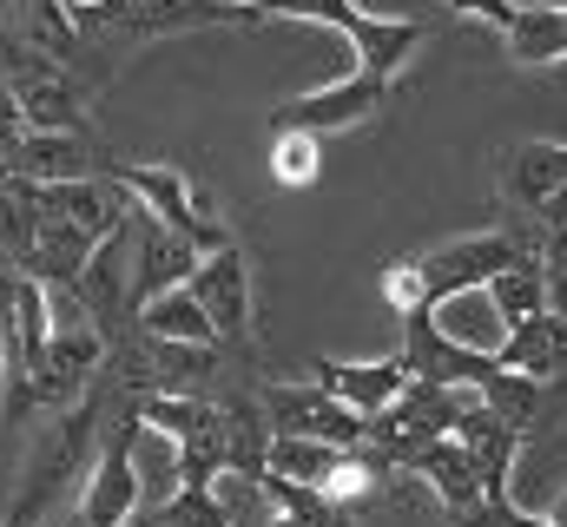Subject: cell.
<instances>
[{"instance_id": "obj_1", "label": "cell", "mask_w": 567, "mask_h": 527, "mask_svg": "<svg viewBox=\"0 0 567 527\" xmlns=\"http://www.w3.org/2000/svg\"><path fill=\"white\" fill-rule=\"evenodd\" d=\"M106 402H113V390L100 383L80 409L53 415V422L33 435L27 468H20V495H13V515H7L13 527H40L53 515V502L73 488V475L93 468V455H100V409H106Z\"/></svg>"}, {"instance_id": "obj_2", "label": "cell", "mask_w": 567, "mask_h": 527, "mask_svg": "<svg viewBox=\"0 0 567 527\" xmlns=\"http://www.w3.org/2000/svg\"><path fill=\"white\" fill-rule=\"evenodd\" d=\"M265 20H323L357 46V66L377 80H396L410 66V53L429 40L423 20H383L357 0H265Z\"/></svg>"}, {"instance_id": "obj_3", "label": "cell", "mask_w": 567, "mask_h": 527, "mask_svg": "<svg viewBox=\"0 0 567 527\" xmlns=\"http://www.w3.org/2000/svg\"><path fill=\"white\" fill-rule=\"evenodd\" d=\"M468 409V390H435V383H416L403 402H390L383 415H370V455H383L390 468H410L429 442H442Z\"/></svg>"}, {"instance_id": "obj_4", "label": "cell", "mask_w": 567, "mask_h": 527, "mask_svg": "<svg viewBox=\"0 0 567 527\" xmlns=\"http://www.w3.org/2000/svg\"><path fill=\"white\" fill-rule=\"evenodd\" d=\"M258 395H265V415H271L278 435H310V442H330V448H363L370 442V415L337 402L317 376L310 383H265Z\"/></svg>"}, {"instance_id": "obj_5", "label": "cell", "mask_w": 567, "mask_h": 527, "mask_svg": "<svg viewBox=\"0 0 567 527\" xmlns=\"http://www.w3.org/2000/svg\"><path fill=\"white\" fill-rule=\"evenodd\" d=\"M383 100H390V80L350 66L343 80H330V86H317V93H297V100L271 106V120H278V126H303V132H317V138H330V132H350V126H363V120H377Z\"/></svg>"}, {"instance_id": "obj_6", "label": "cell", "mask_w": 567, "mask_h": 527, "mask_svg": "<svg viewBox=\"0 0 567 527\" xmlns=\"http://www.w3.org/2000/svg\"><path fill=\"white\" fill-rule=\"evenodd\" d=\"M535 245H522V238H508V231H475V238H455V245H442V251H429L423 264V283H429V303L435 297H449V290H468V283H495L502 270L515 258H528Z\"/></svg>"}, {"instance_id": "obj_7", "label": "cell", "mask_w": 567, "mask_h": 527, "mask_svg": "<svg viewBox=\"0 0 567 527\" xmlns=\"http://www.w3.org/2000/svg\"><path fill=\"white\" fill-rule=\"evenodd\" d=\"M495 185H502V205L542 218L567 185V145H555V138H522V145H508V152L495 158Z\"/></svg>"}, {"instance_id": "obj_8", "label": "cell", "mask_w": 567, "mask_h": 527, "mask_svg": "<svg viewBox=\"0 0 567 527\" xmlns=\"http://www.w3.org/2000/svg\"><path fill=\"white\" fill-rule=\"evenodd\" d=\"M429 323H435L455 350H468V356H495V363H502V350H508V337H515V323L502 317V303H495L488 283H468V290L435 297V303H429Z\"/></svg>"}, {"instance_id": "obj_9", "label": "cell", "mask_w": 567, "mask_h": 527, "mask_svg": "<svg viewBox=\"0 0 567 527\" xmlns=\"http://www.w3.org/2000/svg\"><path fill=\"white\" fill-rule=\"evenodd\" d=\"M198 264H205V251H198L192 238H178V231H165L158 218L133 211V303H140V310L152 303V297L192 283Z\"/></svg>"}, {"instance_id": "obj_10", "label": "cell", "mask_w": 567, "mask_h": 527, "mask_svg": "<svg viewBox=\"0 0 567 527\" xmlns=\"http://www.w3.org/2000/svg\"><path fill=\"white\" fill-rule=\"evenodd\" d=\"M192 290H198V303L212 310V323H218V337L225 343H251V264L238 245H225V251H212V258L192 270Z\"/></svg>"}, {"instance_id": "obj_11", "label": "cell", "mask_w": 567, "mask_h": 527, "mask_svg": "<svg viewBox=\"0 0 567 527\" xmlns=\"http://www.w3.org/2000/svg\"><path fill=\"white\" fill-rule=\"evenodd\" d=\"M403 363L416 370V383H435V390H482V376L495 370V356L455 350V343L429 323V310L403 317Z\"/></svg>"}, {"instance_id": "obj_12", "label": "cell", "mask_w": 567, "mask_h": 527, "mask_svg": "<svg viewBox=\"0 0 567 527\" xmlns=\"http://www.w3.org/2000/svg\"><path fill=\"white\" fill-rule=\"evenodd\" d=\"M317 383L337 395V402H350L357 415H383L390 402H403V395L416 390V370L403 356H383V363H337V356H323L317 363Z\"/></svg>"}, {"instance_id": "obj_13", "label": "cell", "mask_w": 567, "mask_h": 527, "mask_svg": "<svg viewBox=\"0 0 567 527\" xmlns=\"http://www.w3.org/2000/svg\"><path fill=\"white\" fill-rule=\"evenodd\" d=\"M106 152L93 138L73 132H27L20 152L7 158V178H33V185H66V178H100Z\"/></svg>"}, {"instance_id": "obj_14", "label": "cell", "mask_w": 567, "mask_h": 527, "mask_svg": "<svg viewBox=\"0 0 567 527\" xmlns=\"http://www.w3.org/2000/svg\"><path fill=\"white\" fill-rule=\"evenodd\" d=\"M410 475L423 482L449 515H468V508H482V502H488V482H482V468H475V455L462 448V435H455V428H449L442 442H429L423 455L410 462Z\"/></svg>"}, {"instance_id": "obj_15", "label": "cell", "mask_w": 567, "mask_h": 527, "mask_svg": "<svg viewBox=\"0 0 567 527\" xmlns=\"http://www.w3.org/2000/svg\"><path fill=\"white\" fill-rule=\"evenodd\" d=\"M140 330L145 337H158V343H192V350H225V337H218V323H212V310L198 303V290L192 283H178V290H165V297H152L140 310Z\"/></svg>"}, {"instance_id": "obj_16", "label": "cell", "mask_w": 567, "mask_h": 527, "mask_svg": "<svg viewBox=\"0 0 567 527\" xmlns=\"http://www.w3.org/2000/svg\"><path fill=\"white\" fill-rule=\"evenodd\" d=\"M133 468L145 482V508H172L185 495V442L172 428H152L145 415L133 428Z\"/></svg>"}, {"instance_id": "obj_17", "label": "cell", "mask_w": 567, "mask_h": 527, "mask_svg": "<svg viewBox=\"0 0 567 527\" xmlns=\"http://www.w3.org/2000/svg\"><path fill=\"white\" fill-rule=\"evenodd\" d=\"M502 46L522 66H555V60H567V0H528L515 13V27L502 33Z\"/></svg>"}, {"instance_id": "obj_18", "label": "cell", "mask_w": 567, "mask_h": 527, "mask_svg": "<svg viewBox=\"0 0 567 527\" xmlns=\"http://www.w3.org/2000/svg\"><path fill=\"white\" fill-rule=\"evenodd\" d=\"M502 370H522V376H535V383L567 376V323L561 317H528V323H515V337H508V350H502Z\"/></svg>"}, {"instance_id": "obj_19", "label": "cell", "mask_w": 567, "mask_h": 527, "mask_svg": "<svg viewBox=\"0 0 567 527\" xmlns=\"http://www.w3.org/2000/svg\"><path fill=\"white\" fill-rule=\"evenodd\" d=\"M475 395H482V409H495V415H502L508 428H522V435L548 422V383H535V376H522V370H502V363H495Z\"/></svg>"}, {"instance_id": "obj_20", "label": "cell", "mask_w": 567, "mask_h": 527, "mask_svg": "<svg viewBox=\"0 0 567 527\" xmlns=\"http://www.w3.org/2000/svg\"><path fill=\"white\" fill-rule=\"evenodd\" d=\"M343 455L350 448H330V442H310V435H271V475L284 488H303V495H317Z\"/></svg>"}, {"instance_id": "obj_21", "label": "cell", "mask_w": 567, "mask_h": 527, "mask_svg": "<svg viewBox=\"0 0 567 527\" xmlns=\"http://www.w3.org/2000/svg\"><path fill=\"white\" fill-rule=\"evenodd\" d=\"M495 303H502V317L508 323H528V317H548V270H542V251H528V258H515L495 283Z\"/></svg>"}, {"instance_id": "obj_22", "label": "cell", "mask_w": 567, "mask_h": 527, "mask_svg": "<svg viewBox=\"0 0 567 527\" xmlns=\"http://www.w3.org/2000/svg\"><path fill=\"white\" fill-rule=\"evenodd\" d=\"M271 178L278 185H290V192H303V185H317L323 178V138L303 126H278V138H271Z\"/></svg>"}, {"instance_id": "obj_23", "label": "cell", "mask_w": 567, "mask_h": 527, "mask_svg": "<svg viewBox=\"0 0 567 527\" xmlns=\"http://www.w3.org/2000/svg\"><path fill=\"white\" fill-rule=\"evenodd\" d=\"M377 290H383V303H390L396 317L429 310V283H423V264H416V258H396L383 277H377Z\"/></svg>"}, {"instance_id": "obj_24", "label": "cell", "mask_w": 567, "mask_h": 527, "mask_svg": "<svg viewBox=\"0 0 567 527\" xmlns=\"http://www.w3.org/2000/svg\"><path fill=\"white\" fill-rule=\"evenodd\" d=\"M542 270H548V317L567 323V231L542 238Z\"/></svg>"}, {"instance_id": "obj_25", "label": "cell", "mask_w": 567, "mask_h": 527, "mask_svg": "<svg viewBox=\"0 0 567 527\" xmlns=\"http://www.w3.org/2000/svg\"><path fill=\"white\" fill-rule=\"evenodd\" d=\"M455 13H475V20H488L495 33H508L515 27V13H522V0H449Z\"/></svg>"}, {"instance_id": "obj_26", "label": "cell", "mask_w": 567, "mask_h": 527, "mask_svg": "<svg viewBox=\"0 0 567 527\" xmlns=\"http://www.w3.org/2000/svg\"><path fill=\"white\" fill-rule=\"evenodd\" d=\"M133 527H178V521H172L165 508H140V515H133Z\"/></svg>"}, {"instance_id": "obj_27", "label": "cell", "mask_w": 567, "mask_h": 527, "mask_svg": "<svg viewBox=\"0 0 567 527\" xmlns=\"http://www.w3.org/2000/svg\"><path fill=\"white\" fill-rule=\"evenodd\" d=\"M542 515H548V521H555V527H567V488H561V495H555V502H548V508H542Z\"/></svg>"}, {"instance_id": "obj_28", "label": "cell", "mask_w": 567, "mask_h": 527, "mask_svg": "<svg viewBox=\"0 0 567 527\" xmlns=\"http://www.w3.org/2000/svg\"><path fill=\"white\" fill-rule=\"evenodd\" d=\"M93 7H106V0H66V13L80 20V13H93Z\"/></svg>"}, {"instance_id": "obj_29", "label": "cell", "mask_w": 567, "mask_h": 527, "mask_svg": "<svg viewBox=\"0 0 567 527\" xmlns=\"http://www.w3.org/2000/svg\"><path fill=\"white\" fill-rule=\"evenodd\" d=\"M53 527H86V521H80V515H73V521H53Z\"/></svg>"}, {"instance_id": "obj_30", "label": "cell", "mask_w": 567, "mask_h": 527, "mask_svg": "<svg viewBox=\"0 0 567 527\" xmlns=\"http://www.w3.org/2000/svg\"><path fill=\"white\" fill-rule=\"evenodd\" d=\"M0 527H13V521H0Z\"/></svg>"}]
</instances>
